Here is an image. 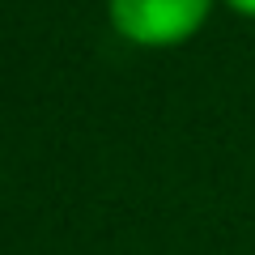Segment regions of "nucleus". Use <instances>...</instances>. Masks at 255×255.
I'll list each match as a JSON object with an SVG mask.
<instances>
[{"mask_svg":"<svg viewBox=\"0 0 255 255\" xmlns=\"http://www.w3.org/2000/svg\"><path fill=\"white\" fill-rule=\"evenodd\" d=\"M213 0H107L111 26L136 47H174L204 26Z\"/></svg>","mask_w":255,"mask_h":255,"instance_id":"f257e3e1","label":"nucleus"},{"mask_svg":"<svg viewBox=\"0 0 255 255\" xmlns=\"http://www.w3.org/2000/svg\"><path fill=\"white\" fill-rule=\"evenodd\" d=\"M230 9H238V13H247V17H255V0H226Z\"/></svg>","mask_w":255,"mask_h":255,"instance_id":"f03ea898","label":"nucleus"}]
</instances>
